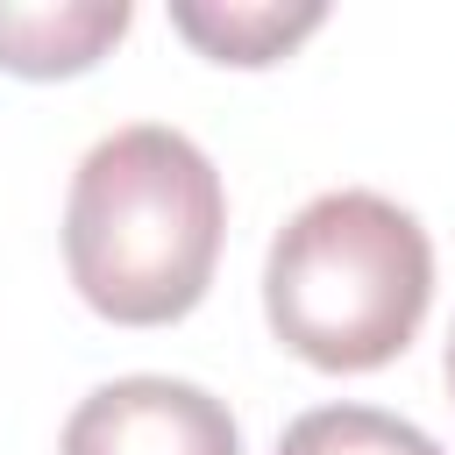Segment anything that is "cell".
<instances>
[{"label":"cell","mask_w":455,"mask_h":455,"mask_svg":"<svg viewBox=\"0 0 455 455\" xmlns=\"http://www.w3.org/2000/svg\"><path fill=\"white\" fill-rule=\"evenodd\" d=\"M448 398H455V334H448Z\"/></svg>","instance_id":"7"},{"label":"cell","mask_w":455,"mask_h":455,"mask_svg":"<svg viewBox=\"0 0 455 455\" xmlns=\"http://www.w3.org/2000/svg\"><path fill=\"white\" fill-rule=\"evenodd\" d=\"M57 455H242V427L206 384L114 377L78 398Z\"/></svg>","instance_id":"3"},{"label":"cell","mask_w":455,"mask_h":455,"mask_svg":"<svg viewBox=\"0 0 455 455\" xmlns=\"http://www.w3.org/2000/svg\"><path fill=\"white\" fill-rule=\"evenodd\" d=\"M277 455H441V441L377 405H313L284 427Z\"/></svg>","instance_id":"6"},{"label":"cell","mask_w":455,"mask_h":455,"mask_svg":"<svg viewBox=\"0 0 455 455\" xmlns=\"http://www.w3.org/2000/svg\"><path fill=\"white\" fill-rule=\"evenodd\" d=\"M320 21H327L320 0H291V7L284 0H171V28L213 64H242V71L277 64Z\"/></svg>","instance_id":"5"},{"label":"cell","mask_w":455,"mask_h":455,"mask_svg":"<svg viewBox=\"0 0 455 455\" xmlns=\"http://www.w3.org/2000/svg\"><path fill=\"white\" fill-rule=\"evenodd\" d=\"M128 0H57L0 7V71L14 78H78L128 36Z\"/></svg>","instance_id":"4"},{"label":"cell","mask_w":455,"mask_h":455,"mask_svg":"<svg viewBox=\"0 0 455 455\" xmlns=\"http://www.w3.org/2000/svg\"><path fill=\"white\" fill-rule=\"evenodd\" d=\"M434 299V242L384 192H320L306 199L263 263L270 334L334 377L384 370L405 355Z\"/></svg>","instance_id":"2"},{"label":"cell","mask_w":455,"mask_h":455,"mask_svg":"<svg viewBox=\"0 0 455 455\" xmlns=\"http://www.w3.org/2000/svg\"><path fill=\"white\" fill-rule=\"evenodd\" d=\"M228 192L213 156L164 128L135 121L85 149L64 199V263L78 299L114 327L185 320L220 263Z\"/></svg>","instance_id":"1"}]
</instances>
